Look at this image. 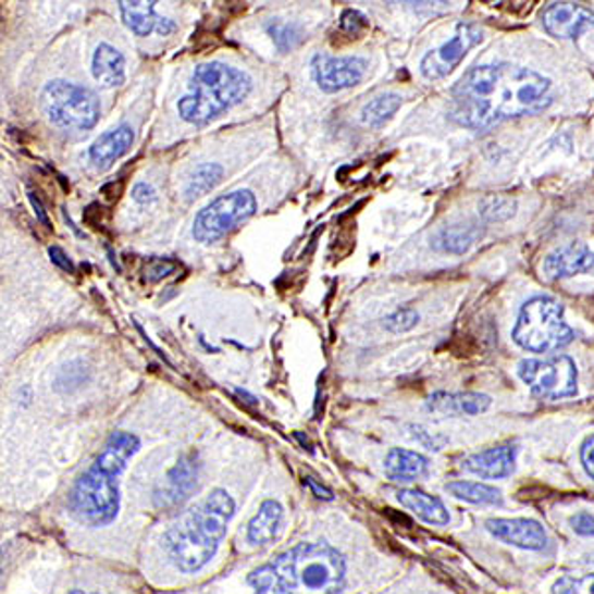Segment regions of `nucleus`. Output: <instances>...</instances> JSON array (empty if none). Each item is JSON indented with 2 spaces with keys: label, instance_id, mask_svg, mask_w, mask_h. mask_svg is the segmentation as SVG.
Instances as JSON below:
<instances>
[{
  "label": "nucleus",
  "instance_id": "1",
  "mask_svg": "<svg viewBox=\"0 0 594 594\" xmlns=\"http://www.w3.org/2000/svg\"><path fill=\"white\" fill-rule=\"evenodd\" d=\"M553 103V82L509 62L468 70L451 89L450 117L458 125L485 132L499 123L535 115Z\"/></svg>",
  "mask_w": 594,
  "mask_h": 594
},
{
  "label": "nucleus",
  "instance_id": "2",
  "mask_svg": "<svg viewBox=\"0 0 594 594\" xmlns=\"http://www.w3.org/2000/svg\"><path fill=\"white\" fill-rule=\"evenodd\" d=\"M347 561L327 543H299L248 577L253 594H339Z\"/></svg>",
  "mask_w": 594,
  "mask_h": 594
},
{
  "label": "nucleus",
  "instance_id": "3",
  "mask_svg": "<svg viewBox=\"0 0 594 594\" xmlns=\"http://www.w3.org/2000/svg\"><path fill=\"white\" fill-rule=\"evenodd\" d=\"M141 442L132 432H113L103 450L79 475L67 495L70 513L84 525L103 528L120 511V475L139 450Z\"/></svg>",
  "mask_w": 594,
  "mask_h": 594
},
{
  "label": "nucleus",
  "instance_id": "4",
  "mask_svg": "<svg viewBox=\"0 0 594 594\" xmlns=\"http://www.w3.org/2000/svg\"><path fill=\"white\" fill-rule=\"evenodd\" d=\"M234 509L236 504L228 492H210L166 531L163 547L169 561L183 572H197L207 567L226 535Z\"/></svg>",
  "mask_w": 594,
  "mask_h": 594
},
{
  "label": "nucleus",
  "instance_id": "5",
  "mask_svg": "<svg viewBox=\"0 0 594 594\" xmlns=\"http://www.w3.org/2000/svg\"><path fill=\"white\" fill-rule=\"evenodd\" d=\"M252 79L224 62L200 64L190 77V94L178 99V115L190 125H209L224 111L243 103L250 94Z\"/></svg>",
  "mask_w": 594,
  "mask_h": 594
},
{
  "label": "nucleus",
  "instance_id": "6",
  "mask_svg": "<svg viewBox=\"0 0 594 594\" xmlns=\"http://www.w3.org/2000/svg\"><path fill=\"white\" fill-rule=\"evenodd\" d=\"M574 331L565 321V308L549 296L531 297L519 311L513 342L531 352H553L567 347Z\"/></svg>",
  "mask_w": 594,
  "mask_h": 594
},
{
  "label": "nucleus",
  "instance_id": "7",
  "mask_svg": "<svg viewBox=\"0 0 594 594\" xmlns=\"http://www.w3.org/2000/svg\"><path fill=\"white\" fill-rule=\"evenodd\" d=\"M42 106L48 120L64 129L88 132L96 127L101 115L98 96L91 89L66 79H54L46 86Z\"/></svg>",
  "mask_w": 594,
  "mask_h": 594
},
{
  "label": "nucleus",
  "instance_id": "8",
  "mask_svg": "<svg viewBox=\"0 0 594 594\" xmlns=\"http://www.w3.org/2000/svg\"><path fill=\"white\" fill-rule=\"evenodd\" d=\"M258 210L252 190L240 188L214 198L200 210L193 224V236L200 244L219 243L243 222L250 221Z\"/></svg>",
  "mask_w": 594,
  "mask_h": 594
},
{
  "label": "nucleus",
  "instance_id": "9",
  "mask_svg": "<svg viewBox=\"0 0 594 594\" xmlns=\"http://www.w3.org/2000/svg\"><path fill=\"white\" fill-rule=\"evenodd\" d=\"M519 379L545 400H561L577 395L579 371L569 355L547 359H525L518 367Z\"/></svg>",
  "mask_w": 594,
  "mask_h": 594
},
{
  "label": "nucleus",
  "instance_id": "10",
  "mask_svg": "<svg viewBox=\"0 0 594 594\" xmlns=\"http://www.w3.org/2000/svg\"><path fill=\"white\" fill-rule=\"evenodd\" d=\"M482 40H484V33L480 26L468 23L458 24L450 40H446L444 45L434 48L422 58L420 74L426 79H442L448 76L462 64L463 58L473 46L480 45Z\"/></svg>",
  "mask_w": 594,
  "mask_h": 594
},
{
  "label": "nucleus",
  "instance_id": "11",
  "mask_svg": "<svg viewBox=\"0 0 594 594\" xmlns=\"http://www.w3.org/2000/svg\"><path fill=\"white\" fill-rule=\"evenodd\" d=\"M367 67V60L359 55L315 54L311 60L313 79L325 94H337L359 86Z\"/></svg>",
  "mask_w": 594,
  "mask_h": 594
},
{
  "label": "nucleus",
  "instance_id": "12",
  "mask_svg": "<svg viewBox=\"0 0 594 594\" xmlns=\"http://www.w3.org/2000/svg\"><path fill=\"white\" fill-rule=\"evenodd\" d=\"M487 533L506 545L525 550H543L549 545L547 531L535 519H487Z\"/></svg>",
  "mask_w": 594,
  "mask_h": 594
},
{
  "label": "nucleus",
  "instance_id": "13",
  "mask_svg": "<svg viewBox=\"0 0 594 594\" xmlns=\"http://www.w3.org/2000/svg\"><path fill=\"white\" fill-rule=\"evenodd\" d=\"M543 28L562 40H577L581 34L594 28V12L572 2H550L541 12Z\"/></svg>",
  "mask_w": 594,
  "mask_h": 594
},
{
  "label": "nucleus",
  "instance_id": "14",
  "mask_svg": "<svg viewBox=\"0 0 594 594\" xmlns=\"http://www.w3.org/2000/svg\"><path fill=\"white\" fill-rule=\"evenodd\" d=\"M586 272H594V250L583 243L561 246L553 250L543 262V274L549 280H565Z\"/></svg>",
  "mask_w": 594,
  "mask_h": 594
},
{
  "label": "nucleus",
  "instance_id": "15",
  "mask_svg": "<svg viewBox=\"0 0 594 594\" xmlns=\"http://www.w3.org/2000/svg\"><path fill=\"white\" fill-rule=\"evenodd\" d=\"M516 458H518V448L511 444H502L490 450L468 456L462 462V468L482 480H502L513 472Z\"/></svg>",
  "mask_w": 594,
  "mask_h": 594
},
{
  "label": "nucleus",
  "instance_id": "16",
  "mask_svg": "<svg viewBox=\"0 0 594 594\" xmlns=\"http://www.w3.org/2000/svg\"><path fill=\"white\" fill-rule=\"evenodd\" d=\"M157 2H139V0H122L120 11H122L123 23L132 30L135 36L145 38L151 33H159L161 36H169L175 33L176 24L163 16H157L154 12Z\"/></svg>",
  "mask_w": 594,
  "mask_h": 594
},
{
  "label": "nucleus",
  "instance_id": "17",
  "mask_svg": "<svg viewBox=\"0 0 594 594\" xmlns=\"http://www.w3.org/2000/svg\"><path fill=\"white\" fill-rule=\"evenodd\" d=\"M492 407V398L482 393H434L426 400V408L436 414L473 417Z\"/></svg>",
  "mask_w": 594,
  "mask_h": 594
},
{
  "label": "nucleus",
  "instance_id": "18",
  "mask_svg": "<svg viewBox=\"0 0 594 594\" xmlns=\"http://www.w3.org/2000/svg\"><path fill=\"white\" fill-rule=\"evenodd\" d=\"M198 466L190 456L181 458L175 468L166 473L165 484L157 492L159 504L165 507H173L181 504L197 485Z\"/></svg>",
  "mask_w": 594,
  "mask_h": 594
},
{
  "label": "nucleus",
  "instance_id": "19",
  "mask_svg": "<svg viewBox=\"0 0 594 594\" xmlns=\"http://www.w3.org/2000/svg\"><path fill=\"white\" fill-rule=\"evenodd\" d=\"M133 141L135 133L132 127L122 125L117 129L103 133L98 141L89 147V159L98 169H108L132 149Z\"/></svg>",
  "mask_w": 594,
  "mask_h": 594
},
{
  "label": "nucleus",
  "instance_id": "20",
  "mask_svg": "<svg viewBox=\"0 0 594 594\" xmlns=\"http://www.w3.org/2000/svg\"><path fill=\"white\" fill-rule=\"evenodd\" d=\"M398 504L407 507L417 518L426 521L430 525H448L450 523V513L442 499L434 495L426 494L422 490H400L396 494Z\"/></svg>",
  "mask_w": 594,
  "mask_h": 594
},
{
  "label": "nucleus",
  "instance_id": "21",
  "mask_svg": "<svg viewBox=\"0 0 594 594\" xmlns=\"http://www.w3.org/2000/svg\"><path fill=\"white\" fill-rule=\"evenodd\" d=\"M91 74L103 88H120L125 82V58L110 45H99L91 58Z\"/></svg>",
  "mask_w": 594,
  "mask_h": 594
},
{
  "label": "nucleus",
  "instance_id": "22",
  "mask_svg": "<svg viewBox=\"0 0 594 594\" xmlns=\"http://www.w3.org/2000/svg\"><path fill=\"white\" fill-rule=\"evenodd\" d=\"M385 472L393 482H412L429 472V460L419 451L393 448L386 456Z\"/></svg>",
  "mask_w": 594,
  "mask_h": 594
},
{
  "label": "nucleus",
  "instance_id": "23",
  "mask_svg": "<svg viewBox=\"0 0 594 594\" xmlns=\"http://www.w3.org/2000/svg\"><path fill=\"white\" fill-rule=\"evenodd\" d=\"M284 519V507L275 499H265L248 523V541L252 545H268L275 540Z\"/></svg>",
  "mask_w": 594,
  "mask_h": 594
},
{
  "label": "nucleus",
  "instance_id": "24",
  "mask_svg": "<svg viewBox=\"0 0 594 594\" xmlns=\"http://www.w3.org/2000/svg\"><path fill=\"white\" fill-rule=\"evenodd\" d=\"M446 492H450L454 497L478 504V506H502L504 497L499 494V490H495L492 485L480 484V482H450L446 485Z\"/></svg>",
  "mask_w": 594,
  "mask_h": 594
},
{
  "label": "nucleus",
  "instance_id": "25",
  "mask_svg": "<svg viewBox=\"0 0 594 594\" xmlns=\"http://www.w3.org/2000/svg\"><path fill=\"white\" fill-rule=\"evenodd\" d=\"M403 106V98L398 94H383V96H376L371 99L363 111H361V122L367 127H373L379 129L383 127L388 120H393L396 111L400 110Z\"/></svg>",
  "mask_w": 594,
  "mask_h": 594
},
{
  "label": "nucleus",
  "instance_id": "26",
  "mask_svg": "<svg viewBox=\"0 0 594 594\" xmlns=\"http://www.w3.org/2000/svg\"><path fill=\"white\" fill-rule=\"evenodd\" d=\"M480 232L472 226H450L434 238V248L441 252L462 253L472 246Z\"/></svg>",
  "mask_w": 594,
  "mask_h": 594
},
{
  "label": "nucleus",
  "instance_id": "27",
  "mask_svg": "<svg viewBox=\"0 0 594 594\" xmlns=\"http://www.w3.org/2000/svg\"><path fill=\"white\" fill-rule=\"evenodd\" d=\"M222 166L216 163H205L197 166V171L188 178L185 195L187 198H198L207 195L209 190L216 187L221 183Z\"/></svg>",
  "mask_w": 594,
  "mask_h": 594
},
{
  "label": "nucleus",
  "instance_id": "28",
  "mask_svg": "<svg viewBox=\"0 0 594 594\" xmlns=\"http://www.w3.org/2000/svg\"><path fill=\"white\" fill-rule=\"evenodd\" d=\"M265 30L272 36L274 45L280 52H292L296 46L301 45L304 33L297 24L284 23V21H272L265 24Z\"/></svg>",
  "mask_w": 594,
  "mask_h": 594
},
{
  "label": "nucleus",
  "instance_id": "29",
  "mask_svg": "<svg viewBox=\"0 0 594 594\" xmlns=\"http://www.w3.org/2000/svg\"><path fill=\"white\" fill-rule=\"evenodd\" d=\"M480 214L485 221L502 222L516 214V200L506 197H487L482 202Z\"/></svg>",
  "mask_w": 594,
  "mask_h": 594
},
{
  "label": "nucleus",
  "instance_id": "30",
  "mask_svg": "<svg viewBox=\"0 0 594 594\" xmlns=\"http://www.w3.org/2000/svg\"><path fill=\"white\" fill-rule=\"evenodd\" d=\"M553 594H594V574L562 577L553 584Z\"/></svg>",
  "mask_w": 594,
  "mask_h": 594
},
{
  "label": "nucleus",
  "instance_id": "31",
  "mask_svg": "<svg viewBox=\"0 0 594 594\" xmlns=\"http://www.w3.org/2000/svg\"><path fill=\"white\" fill-rule=\"evenodd\" d=\"M419 320V313L414 309H398L393 315L386 318L385 327L391 333H405V331L412 330Z\"/></svg>",
  "mask_w": 594,
  "mask_h": 594
},
{
  "label": "nucleus",
  "instance_id": "32",
  "mask_svg": "<svg viewBox=\"0 0 594 594\" xmlns=\"http://www.w3.org/2000/svg\"><path fill=\"white\" fill-rule=\"evenodd\" d=\"M176 270V262L165 260V258H153L145 265V280L147 282H159Z\"/></svg>",
  "mask_w": 594,
  "mask_h": 594
},
{
  "label": "nucleus",
  "instance_id": "33",
  "mask_svg": "<svg viewBox=\"0 0 594 594\" xmlns=\"http://www.w3.org/2000/svg\"><path fill=\"white\" fill-rule=\"evenodd\" d=\"M369 26V21L359 11H345L342 16V33L359 36Z\"/></svg>",
  "mask_w": 594,
  "mask_h": 594
},
{
  "label": "nucleus",
  "instance_id": "34",
  "mask_svg": "<svg viewBox=\"0 0 594 594\" xmlns=\"http://www.w3.org/2000/svg\"><path fill=\"white\" fill-rule=\"evenodd\" d=\"M410 430H412V438L420 442L429 450H441L442 444L446 442L442 436H436V434H432V432L422 429V426H410Z\"/></svg>",
  "mask_w": 594,
  "mask_h": 594
},
{
  "label": "nucleus",
  "instance_id": "35",
  "mask_svg": "<svg viewBox=\"0 0 594 594\" xmlns=\"http://www.w3.org/2000/svg\"><path fill=\"white\" fill-rule=\"evenodd\" d=\"M571 528L574 533L583 535V537H594V518L589 511H581L571 518Z\"/></svg>",
  "mask_w": 594,
  "mask_h": 594
},
{
  "label": "nucleus",
  "instance_id": "36",
  "mask_svg": "<svg viewBox=\"0 0 594 594\" xmlns=\"http://www.w3.org/2000/svg\"><path fill=\"white\" fill-rule=\"evenodd\" d=\"M48 253H50L52 264L58 265L60 270H64L67 274H74V272H76V268L72 264V260L67 258V253L64 252L60 246H50V248H48Z\"/></svg>",
  "mask_w": 594,
  "mask_h": 594
},
{
  "label": "nucleus",
  "instance_id": "37",
  "mask_svg": "<svg viewBox=\"0 0 594 594\" xmlns=\"http://www.w3.org/2000/svg\"><path fill=\"white\" fill-rule=\"evenodd\" d=\"M581 462H583L584 472L594 480V434H591L581 446Z\"/></svg>",
  "mask_w": 594,
  "mask_h": 594
},
{
  "label": "nucleus",
  "instance_id": "38",
  "mask_svg": "<svg viewBox=\"0 0 594 594\" xmlns=\"http://www.w3.org/2000/svg\"><path fill=\"white\" fill-rule=\"evenodd\" d=\"M132 197L135 202L139 205H147V202H153L157 195H154V188L147 183H137L132 190Z\"/></svg>",
  "mask_w": 594,
  "mask_h": 594
},
{
  "label": "nucleus",
  "instance_id": "39",
  "mask_svg": "<svg viewBox=\"0 0 594 594\" xmlns=\"http://www.w3.org/2000/svg\"><path fill=\"white\" fill-rule=\"evenodd\" d=\"M28 200H30V205H33L34 212H36V219L42 222L46 228H52V224H50V219H48V212H46L45 205H42V200L36 197L33 190L28 193Z\"/></svg>",
  "mask_w": 594,
  "mask_h": 594
},
{
  "label": "nucleus",
  "instance_id": "40",
  "mask_svg": "<svg viewBox=\"0 0 594 594\" xmlns=\"http://www.w3.org/2000/svg\"><path fill=\"white\" fill-rule=\"evenodd\" d=\"M123 185H125L123 181L110 183V185H106V187L101 188V195L108 198V200H117V198L122 197Z\"/></svg>",
  "mask_w": 594,
  "mask_h": 594
},
{
  "label": "nucleus",
  "instance_id": "41",
  "mask_svg": "<svg viewBox=\"0 0 594 594\" xmlns=\"http://www.w3.org/2000/svg\"><path fill=\"white\" fill-rule=\"evenodd\" d=\"M304 484H308L309 487H311V492L318 495V497H323V499H333V494H331L330 490L318 484L313 478H306V480H304Z\"/></svg>",
  "mask_w": 594,
  "mask_h": 594
},
{
  "label": "nucleus",
  "instance_id": "42",
  "mask_svg": "<svg viewBox=\"0 0 594 594\" xmlns=\"http://www.w3.org/2000/svg\"><path fill=\"white\" fill-rule=\"evenodd\" d=\"M70 594H98V593H88V591H72Z\"/></svg>",
  "mask_w": 594,
  "mask_h": 594
}]
</instances>
